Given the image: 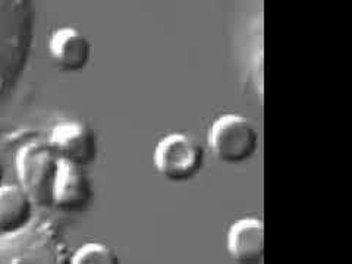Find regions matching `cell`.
Returning a JSON list of instances; mask_svg holds the SVG:
<instances>
[{"instance_id":"6","label":"cell","mask_w":352,"mask_h":264,"mask_svg":"<svg viewBox=\"0 0 352 264\" xmlns=\"http://www.w3.org/2000/svg\"><path fill=\"white\" fill-rule=\"evenodd\" d=\"M226 247L236 264H263L264 225L260 219L244 217L230 225Z\"/></svg>"},{"instance_id":"5","label":"cell","mask_w":352,"mask_h":264,"mask_svg":"<svg viewBox=\"0 0 352 264\" xmlns=\"http://www.w3.org/2000/svg\"><path fill=\"white\" fill-rule=\"evenodd\" d=\"M93 184L84 168L74 163H59L53 186V206L63 212H82L93 200Z\"/></svg>"},{"instance_id":"1","label":"cell","mask_w":352,"mask_h":264,"mask_svg":"<svg viewBox=\"0 0 352 264\" xmlns=\"http://www.w3.org/2000/svg\"><path fill=\"white\" fill-rule=\"evenodd\" d=\"M60 159L49 142L31 141L16 154L19 186L36 206H53V186L56 181Z\"/></svg>"},{"instance_id":"4","label":"cell","mask_w":352,"mask_h":264,"mask_svg":"<svg viewBox=\"0 0 352 264\" xmlns=\"http://www.w3.org/2000/svg\"><path fill=\"white\" fill-rule=\"evenodd\" d=\"M47 142L60 160L76 166L84 168L97 159L96 132L82 120H63L54 125Z\"/></svg>"},{"instance_id":"2","label":"cell","mask_w":352,"mask_h":264,"mask_svg":"<svg viewBox=\"0 0 352 264\" xmlns=\"http://www.w3.org/2000/svg\"><path fill=\"white\" fill-rule=\"evenodd\" d=\"M208 146L223 163L238 164L250 160L258 147V132L245 116L226 113L219 116L208 131Z\"/></svg>"},{"instance_id":"8","label":"cell","mask_w":352,"mask_h":264,"mask_svg":"<svg viewBox=\"0 0 352 264\" xmlns=\"http://www.w3.org/2000/svg\"><path fill=\"white\" fill-rule=\"evenodd\" d=\"M34 203L18 185L0 186V232L16 234L25 229L34 213Z\"/></svg>"},{"instance_id":"10","label":"cell","mask_w":352,"mask_h":264,"mask_svg":"<svg viewBox=\"0 0 352 264\" xmlns=\"http://www.w3.org/2000/svg\"><path fill=\"white\" fill-rule=\"evenodd\" d=\"M3 179H5V166H3V162L0 160V186L3 185Z\"/></svg>"},{"instance_id":"3","label":"cell","mask_w":352,"mask_h":264,"mask_svg":"<svg viewBox=\"0 0 352 264\" xmlns=\"http://www.w3.org/2000/svg\"><path fill=\"white\" fill-rule=\"evenodd\" d=\"M154 164L159 173L172 182L190 181L203 169L204 150L191 135L175 132L159 141L154 150Z\"/></svg>"},{"instance_id":"7","label":"cell","mask_w":352,"mask_h":264,"mask_svg":"<svg viewBox=\"0 0 352 264\" xmlns=\"http://www.w3.org/2000/svg\"><path fill=\"white\" fill-rule=\"evenodd\" d=\"M49 52L60 69L69 72L82 71L91 59V44L80 30L62 27L49 40Z\"/></svg>"},{"instance_id":"9","label":"cell","mask_w":352,"mask_h":264,"mask_svg":"<svg viewBox=\"0 0 352 264\" xmlns=\"http://www.w3.org/2000/svg\"><path fill=\"white\" fill-rule=\"evenodd\" d=\"M71 264H120L116 252L100 242H88L75 251Z\"/></svg>"}]
</instances>
